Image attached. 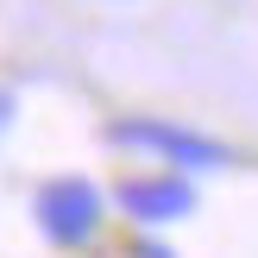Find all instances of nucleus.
I'll list each match as a JSON object with an SVG mask.
<instances>
[{
	"instance_id": "nucleus-1",
	"label": "nucleus",
	"mask_w": 258,
	"mask_h": 258,
	"mask_svg": "<svg viewBox=\"0 0 258 258\" xmlns=\"http://www.w3.org/2000/svg\"><path fill=\"white\" fill-rule=\"evenodd\" d=\"M88 208H95V202H88V189H76V183L50 189V233H63V239L88 233V221H95Z\"/></svg>"
},
{
	"instance_id": "nucleus-2",
	"label": "nucleus",
	"mask_w": 258,
	"mask_h": 258,
	"mask_svg": "<svg viewBox=\"0 0 258 258\" xmlns=\"http://www.w3.org/2000/svg\"><path fill=\"white\" fill-rule=\"evenodd\" d=\"M126 202H133L139 214H176L183 208V189H170V183H139V189H126Z\"/></svg>"
}]
</instances>
